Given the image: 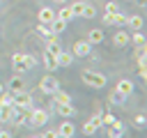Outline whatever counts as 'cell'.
I'll use <instances>...</instances> for the list:
<instances>
[{
    "label": "cell",
    "mask_w": 147,
    "mask_h": 138,
    "mask_svg": "<svg viewBox=\"0 0 147 138\" xmlns=\"http://www.w3.org/2000/svg\"><path fill=\"white\" fill-rule=\"evenodd\" d=\"M51 97H53V101H55V103H69V101H71V97H69L67 92H62L60 87H57V90H55Z\"/></svg>",
    "instance_id": "cell-17"
},
{
    "label": "cell",
    "mask_w": 147,
    "mask_h": 138,
    "mask_svg": "<svg viewBox=\"0 0 147 138\" xmlns=\"http://www.w3.org/2000/svg\"><path fill=\"white\" fill-rule=\"evenodd\" d=\"M55 2H57V5H67L69 0H55Z\"/></svg>",
    "instance_id": "cell-39"
},
{
    "label": "cell",
    "mask_w": 147,
    "mask_h": 138,
    "mask_svg": "<svg viewBox=\"0 0 147 138\" xmlns=\"http://www.w3.org/2000/svg\"><path fill=\"white\" fill-rule=\"evenodd\" d=\"M7 87H9L11 92H18V90H23V87H25V80H23L21 76H14V78L9 80V85H7Z\"/></svg>",
    "instance_id": "cell-20"
},
{
    "label": "cell",
    "mask_w": 147,
    "mask_h": 138,
    "mask_svg": "<svg viewBox=\"0 0 147 138\" xmlns=\"http://www.w3.org/2000/svg\"><path fill=\"white\" fill-rule=\"evenodd\" d=\"M64 28H67V21H62V18H57V16L51 21V32H53V34H57V32H64Z\"/></svg>",
    "instance_id": "cell-15"
},
{
    "label": "cell",
    "mask_w": 147,
    "mask_h": 138,
    "mask_svg": "<svg viewBox=\"0 0 147 138\" xmlns=\"http://www.w3.org/2000/svg\"><path fill=\"white\" fill-rule=\"evenodd\" d=\"M11 103H0V122H9L11 117Z\"/></svg>",
    "instance_id": "cell-21"
},
{
    "label": "cell",
    "mask_w": 147,
    "mask_h": 138,
    "mask_svg": "<svg viewBox=\"0 0 147 138\" xmlns=\"http://www.w3.org/2000/svg\"><path fill=\"white\" fill-rule=\"evenodd\" d=\"M117 12H119L117 2H106V14H117Z\"/></svg>",
    "instance_id": "cell-31"
},
{
    "label": "cell",
    "mask_w": 147,
    "mask_h": 138,
    "mask_svg": "<svg viewBox=\"0 0 147 138\" xmlns=\"http://www.w3.org/2000/svg\"><path fill=\"white\" fill-rule=\"evenodd\" d=\"M126 18H129L126 14L117 12V14H115V18H113V23H115V25H126Z\"/></svg>",
    "instance_id": "cell-30"
},
{
    "label": "cell",
    "mask_w": 147,
    "mask_h": 138,
    "mask_svg": "<svg viewBox=\"0 0 147 138\" xmlns=\"http://www.w3.org/2000/svg\"><path fill=\"white\" fill-rule=\"evenodd\" d=\"M11 67L18 71V74H23V71H28V62H25V53H14L11 55Z\"/></svg>",
    "instance_id": "cell-8"
},
{
    "label": "cell",
    "mask_w": 147,
    "mask_h": 138,
    "mask_svg": "<svg viewBox=\"0 0 147 138\" xmlns=\"http://www.w3.org/2000/svg\"><path fill=\"white\" fill-rule=\"evenodd\" d=\"M80 78H83L85 85H90V87H94V90L106 87V83H108L103 74H99V71H90V69H83V71H80Z\"/></svg>",
    "instance_id": "cell-1"
},
{
    "label": "cell",
    "mask_w": 147,
    "mask_h": 138,
    "mask_svg": "<svg viewBox=\"0 0 147 138\" xmlns=\"http://www.w3.org/2000/svg\"><path fill=\"white\" fill-rule=\"evenodd\" d=\"M0 138H9V131H0Z\"/></svg>",
    "instance_id": "cell-37"
},
{
    "label": "cell",
    "mask_w": 147,
    "mask_h": 138,
    "mask_svg": "<svg viewBox=\"0 0 147 138\" xmlns=\"http://www.w3.org/2000/svg\"><path fill=\"white\" fill-rule=\"evenodd\" d=\"M99 126H103V124H101V113L92 115V117H90V120L83 124V133H85V136H90V133H94Z\"/></svg>",
    "instance_id": "cell-6"
},
{
    "label": "cell",
    "mask_w": 147,
    "mask_h": 138,
    "mask_svg": "<svg viewBox=\"0 0 147 138\" xmlns=\"http://www.w3.org/2000/svg\"><path fill=\"white\" fill-rule=\"evenodd\" d=\"M44 62H46V69H60L57 67V57L48 51H44Z\"/></svg>",
    "instance_id": "cell-19"
},
{
    "label": "cell",
    "mask_w": 147,
    "mask_h": 138,
    "mask_svg": "<svg viewBox=\"0 0 147 138\" xmlns=\"http://www.w3.org/2000/svg\"><path fill=\"white\" fill-rule=\"evenodd\" d=\"M113 18H115V14H103V23L106 25H113Z\"/></svg>",
    "instance_id": "cell-34"
},
{
    "label": "cell",
    "mask_w": 147,
    "mask_h": 138,
    "mask_svg": "<svg viewBox=\"0 0 147 138\" xmlns=\"http://www.w3.org/2000/svg\"><path fill=\"white\" fill-rule=\"evenodd\" d=\"M55 106H57V108H55L57 115H62V117H74V115H76V108L71 106V101H69V103H55Z\"/></svg>",
    "instance_id": "cell-9"
},
{
    "label": "cell",
    "mask_w": 147,
    "mask_h": 138,
    "mask_svg": "<svg viewBox=\"0 0 147 138\" xmlns=\"http://www.w3.org/2000/svg\"><path fill=\"white\" fill-rule=\"evenodd\" d=\"M110 101H113V103H124L126 97H124L119 90H113V92H110Z\"/></svg>",
    "instance_id": "cell-27"
},
{
    "label": "cell",
    "mask_w": 147,
    "mask_h": 138,
    "mask_svg": "<svg viewBox=\"0 0 147 138\" xmlns=\"http://www.w3.org/2000/svg\"><path fill=\"white\" fill-rule=\"evenodd\" d=\"M25 62H28V69H32V67L37 64V57H34V55H28V53H25Z\"/></svg>",
    "instance_id": "cell-32"
},
{
    "label": "cell",
    "mask_w": 147,
    "mask_h": 138,
    "mask_svg": "<svg viewBox=\"0 0 147 138\" xmlns=\"http://www.w3.org/2000/svg\"><path fill=\"white\" fill-rule=\"evenodd\" d=\"M74 131H76V129H74V124H71V122H69V117H67V120L60 124L57 136H62V138H71V136H74Z\"/></svg>",
    "instance_id": "cell-10"
},
{
    "label": "cell",
    "mask_w": 147,
    "mask_h": 138,
    "mask_svg": "<svg viewBox=\"0 0 147 138\" xmlns=\"http://www.w3.org/2000/svg\"><path fill=\"white\" fill-rule=\"evenodd\" d=\"M138 76L145 80V78H147V67H138Z\"/></svg>",
    "instance_id": "cell-35"
},
{
    "label": "cell",
    "mask_w": 147,
    "mask_h": 138,
    "mask_svg": "<svg viewBox=\"0 0 147 138\" xmlns=\"http://www.w3.org/2000/svg\"><path fill=\"white\" fill-rule=\"evenodd\" d=\"M55 16H57V18H62V21H67V23H69V21L74 18V14H71V9H69L67 5H64V7L60 9V12H55Z\"/></svg>",
    "instance_id": "cell-23"
},
{
    "label": "cell",
    "mask_w": 147,
    "mask_h": 138,
    "mask_svg": "<svg viewBox=\"0 0 147 138\" xmlns=\"http://www.w3.org/2000/svg\"><path fill=\"white\" fill-rule=\"evenodd\" d=\"M2 92H5V85H2V83H0V94H2Z\"/></svg>",
    "instance_id": "cell-40"
},
{
    "label": "cell",
    "mask_w": 147,
    "mask_h": 138,
    "mask_svg": "<svg viewBox=\"0 0 147 138\" xmlns=\"http://www.w3.org/2000/svg\"><path fill=\"white\" fill-rule=\"evenodd\" d=\"M133 44L136 46H145V34L140 30H133Z\"/></svg>",
    "instance_id": "cell-29"
},
{
    "label": "cell",
    "mask_w": 147,
    "mask_h": 138,
    "mask_svg": "<svg viewBox=\"0 0 147 138\" xmlns=\"http://www.w3.org/2000/svg\"><path fill=\"white\" fill-rule=\"evenodd\" d=\"M94 14H96V9H94L92 5H87V2H85V7H83V14H80V16H85V18H94Z\"/></svg>",
    "instance_id": "cell-28"
},
{
    "label": "cell",
    "mask_w": 147,
    "mask_h": 138,
    "mask_svg": "<svg viewBox=\"0 0 147 138\" xmlns=\"http://www.w3.org/2000/svg\"><path fill=\"white\" fill-rule=\"evenodd\" d=\"M53 18H55L53 7H41V9H39V23H48V25H51Z\"/></svg>",
    "instance_id": "cell-11"
},
{
    "label": "cell",
    "mask_w": 147,
    "mask_h": 138,
    "mask_svg": "<svg viewBox=\"0 0 147 138\" xmlns=\"http://www.w3.org/2000/svg\"><path fill=\"white\" fill-rule=\"evenodd\" d=\"M108 126H110V131H108V133H110L113 138H119V136L124 133V124H122L119 120H113V122H110Z\"/></svg>",
    "instance_id": "cell-14"
},
{
    "label": "cell",
    "mask_w": 147,
    "mask_h": 138,
    "mask_svg": "<svg viewBox=\"0 0 147 138\" xmlns=\"http://www.w3.org/2000/svg\"><path fill=\"white\" fill-rule=\"evenodd\" d=\"M55 57H57V67H69V64H71V57H74V55H71V53H67V51H60V53H57Z\"/></svg>",
    "instance_id": "cell-16"
},
{
    "label": "cell",
    "mask_w": 147,
    "mask_h": 138,
    "mask_svg": "<svg viewBox=\"0 0 147 138\" xmlns=\"http://www.w3.org/2000/svg\"><path fill=\"white\" fill-rule=\"evenodd\" d=\"M90 51H92V44L87 39H80V41L74 44V55L76 57H85V55H90Z\"/></svg>",
    "instance_id": "cell-7"
},
{
    "label": "cell",
    "mask_w": 147,
    "mask_h": 138,
    "mask_svg": "<svg viewBox=\"0 0 147 138\" xmlns=\"http://www.w3.org/2000/svg\"><path fill=\"white\" fill-rule=\"evenodd\" d=\"M113 41H115V46H126V44L131 41V34H129L126 30H119V32H115Z\"/></svg>",
    "instance_id": "cell-12"
},
{
    "label": "cell",
    "mask_w": 147,
    "mask_h": 138,
    "mask_svg": "<svg viewBox=\"0 0 147 138\" xmlns=\"http://www.w3.org/2000/svg\"><path fill=\"white\" fill-rule=\"evenodd\" d=\"M11 106H23V108H32V97L25 90L11 92Z\"/></svg>",
    "instance_id": "cell-4"
},
{
    "label": "cell",
    "mask_w": 147,
    "mask_h": 138,
    "mask_svg": "<svg viewBox=\"0 0 147 138\" xmlns=\"http://www.w3.org/2000/svg\"><path fill=\"white\" fill-rule=\"evenodd\" d=\"M133 124H136L138 129H142V126H145V115H136V122H133Z\"/></svg>",
    "instance_id": "cell-33"
},
{
    "label": "cell",
    "mask_w": 147,
    "mask_h": 138,
    "mask_svg": "<svg viewBox=\"0 0 147 138\" xmlns=\"http://www.w3.org/2000/svg\"><path fill=\"white\" fill-rule=\"evenodd\" d=\"M0 103H11V94H2V99H0Z\"/></svg>",
    "instance_id": "cell-36"
},
{
    "label": "cell",
    "mask_w": 147,
    "mask_h": 138,
    "mask_svg": "<svg viewBox=\"0 0 147 138\" xmlns=\"http://www.w3.org/2000/svg\"><path fill=\"white\" fill-rule=\"evenodd\" d=\"M83 7H85V2H83V0H78V2H71V7H69V9H71V14H74V16H80V14H83Z\"/></svg>",
    "instance_id": "cell-26"
},
{
    "label": "cell",
    "mask_w": 147,
    "mask_h": 138,
    "mask_svg": "<svg viewBox=\"0 0 147 138\" xmlns=\"http://www.w3.org/2000/svg\"><path fill=\"white\" fill-rule=\"evenodd\" d=\"M28 122L32 124V126H44L46 122H48V113L46 110H41V108H37V110H28Z\"/></svg>",
    "instance_id": "cell-2"
},
{
    "label": "cell",
    "mask_w": 147,
    "mask_h": 138,
    "mask_svg": "<svg viewBox=\"0 0 147 138\" xmlns=\"http://www.w3.org/2000/svg\"><path fill=\"white\" fill-rule=\"evenodd\" d=\"M28 110H30V108L14 106V108H11V117H9V120H11L14 124H25V122H28Z\"/></svg>",
    "instance_id": "cell-5"
},
{
    "label": "cell",
    "mask_w": 147,
    "mask_h": 138,
    "mask_svg": "<svg viewBox=\"0 0 147 138\" xmlns=\"http://www.w3.org/2000/svg\"><path fill=\"white\" fill-rule=\"evenodd\" d=\"M90 44H101L103 41V32L96 28V30H90V39H87Z\"/></svg>",
    "instance_id": "cell-25"
},
{
    "label": "cell",
    "mask_w": 147,
    "mask_h": 138,
    "mask_svg": "<svg viewBox=\"0 0 147 138\" xmlns=\"http://www.w3.org/2000/svg\"><path fill=\"white\" fill-rule=\"evenodd\" d=\"M138 5H140V7H145V5H147V0H138Z\"/></svg>",
    "instance_id": "cell-38"
},
{
    "label": "cell",
    "mask_w": 147,
    "mask_h": 138,
    "mask_svg": "<svg viewBox=\"0 0 147 138\" xmlns=\"http://www.w3.org/2000/svg\"><path fill=\"white\" fill-rule=\"evenodd\" d=\"M115 90H119V92H122L124 97H129V94L133 92V83H131L129 78H122V80L117 83V87H115Z\"/></svg>",
    "instance_id": "cell-13"
},
{
    "label": "cell",
    "mask_w": 147,
    "mask_h": 138,
    "mask_svg": "<svg viewBox=\"0 0 147 138\" xmlns=\"http://www.w3.org/2000/svg\"><path fill=\"white\" fill-rule=\"evenodd\" d=\"M126 25L131 28V32L133 30H142V16H129L126 18Z\"/></svg>",
    "instance_id": "cell-18"
},
{
    "label": "cell",
    "mask_w": 147,
    "mask_h": 138,
    "mask_svg": "<svg viewBox=\"0 0 147 138\" xmlns=\"http://www.w3.org/2000/svg\"><path fill=\"white\" fill-rule=\"evenodd\" d=\"M46 51H48V53H53V55H57V53L62 51V46L57 44V39H55V37H51V39H48V44H46Z\"/></svg>",
    "instance_id": "cell-22"
},
{
    "label": "cell",
    "mask_w": 147,
    "mask_h": 138,
    "mask_svg": "<svg viewBox=\"0 0 147 138\" xmlns=\"http://www.w3.org/2000/svg\"><path fill=\"white\" fill-rule=\"evenodd\" d=\"M57 87H60V83H57V78H55L53 74H48V76H44V78L39 80V90H41L44 94H53Z\"/></svg>",
    "instance_id": "cell-3"
},
{
    "label": "cell",
    "mask_w": 147,
    "mask_h": 138,
    "mask_svg": "<svg viewBox=\"0 0 147 138\" xmlns=\"http://www.w3.org/2000/svg\"><path fill=\"white\" fill-rule=\"evenodd\" d=\"M37 32H39L41 37H46V39H51V37H55V34L51 32V25H48V23H39V25H37Z\"/></svg>",
    "instance_id": "cell-24"
}]
</instances>
